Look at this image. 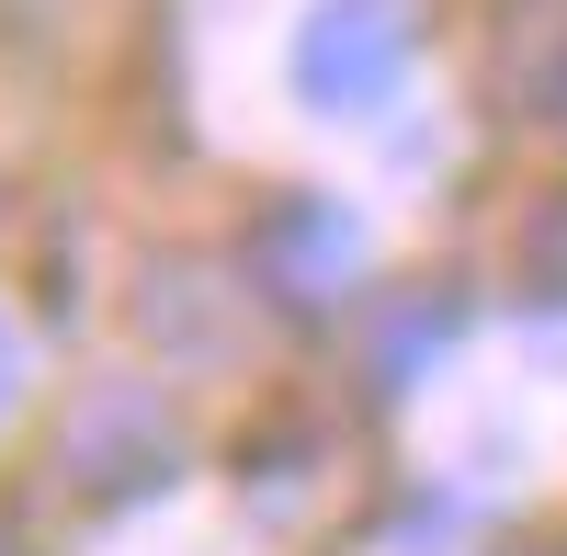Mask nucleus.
<instances>
[{
  "mask_svg": "<svg viewBox=\"0 0 567 556\" xmlns=\"http://www.w3.org/2000/svg\"><path fill=\"white\" fill-rule=\"evenodd\" d=\"M409 69V0H307L296 23V103L307 114H374Z\"/></svg>",
  "mask_w": 567,
  "mask_h": 556,
  "instance_id": "nucleus-1",
  "label": "nucleus"
},
{
  "mask_svg": "<svg viewBox=\"0 0 567 556\" xmlns=\"http://www.w3.org/2000/svg\"><path fill=\"white\" fill-rule=\"evenodd\" d=\"M363 261V227L341 216V205H296V216H272V239H261V272L284 296H341V272Z\"/></svg>",
  "mask_w": 567,
  "mask_h": 556,
  "instance_id": "nucleus-2",
  "label": "nucleus"
},
{
  "mask_svg": "<svg viewBox=\"0 0 567 556\" xmlns=\"http://www.w3.org/2000/svg\"><path fill=\"white\" fill-rule=\"evenodd\" d=\"M443 330H454V307H420V318H398V330H386V341H374V363H386V375L409 387V375H420V363H432V352H443Z\"/></svg>",
  "mask_w": 567,
  "mask_h": 556,
  "instance_id": "nucleus-3",
  "label": "nucleus"
},
{
  "mask_svg": "<svg viewBox=\"0 0 567 556\" xmlns=\"http://www.w3.org/2000/svg\"><path fill=\"white\" fill-rule=\"evenodd\" d=\"M23 409V341H12V318H0V421Z\"/></svg>",
  "mask_w": 567,
  "mask_h": 556,
  "instance_id": "nucleus-4",
  "label": "nucleus"
},
{
  "mask_svg": "<svg viewBox=\"0 0 567 556\" xmlns=\"http://www.w3.org/2000/svg\"><path fill=\"white\" fill-rule=\"evenodd\" d=\"M534 556H567V545H534Z\"/></svg>",
  "mask_w": 567,
  "mask_h": 556,
  "instance_id": "nucleus-5",
  "label": "nucleus"
}]
</instances>
